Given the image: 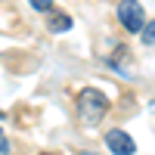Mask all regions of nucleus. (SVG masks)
Returning <instances> with one entry per match:
<instances>
[{
    "label": "nucleus",
    "instance_id": "nucleus-6",
    "mask_svg": "<svg viewBox=\"0 0 155 155\" xmlns=\"http://www.w3.org/2000/svg\"><path fill=\"white\" fill-rule=\"evenodd\" d=\"M31 3V9H37V12H50L53 9V0H28Z\"/></svg>",
    "mask_w": 155,
    "mask_h": 155
},
{
    "label": "nucleus",
    "instance_id": "nucleus-3",
    "mask_svg": "<svg viewBox=\"0 0 155 155\" xmlns=\"http://www.w3.org/2000/svg\"><path fill=\"white\" fill-rule=\"evenodd\" d=\"M106 146H109V152H115V155H134V152H137L134 137L127 134V130H118V127H112V130L106 134Z\"/></svg>",
    "mask_w": 155,
    "mask_h": 155
},
{
    "label": "nucleus",
    "instance_id": "nucleus-5",
    "mask_svg": "<svg viewBox=\"0 0 155 155\" xmlns=\"http://www.w3.org/2000/svg\"><path fill=\"white\" fill-rule=\"evenodd\" d=\"M140 34H143V44H146V47H155V19H152V22H146Z\"/></svg>",
    "mask_w": 155,
    "mask_h": 155
},
{
    "label": "nucleus",
    "instance_id": "nucleus-2",
    "mask_svg": "<svg viewBox=\"0 0 155 155\" xmlns=\"http://www.w3.org/2000/svg\"><path fill=\"white\" fill-rule=\"evenodd\" d=\"M115 16H118V25H121L127 34H140L143 25H146V9H143L140 0H118Z\"/></svg>",
    "mask_w": 155,
    "mask_h": 155
},
{
    "label": "nucleus",
    "instance_id": "nucleus-8",
    "mask_svg": "<svg viewBox=\"0 0 155 155\" xmlns=\"http://www.w3.org/2000/svg\"><path fill=\"white\" fill-rule=\"evenodd\" d=\"M81 155H93V152H81Z\"/></svg>",
    "mask_w": 155,
    "mask_h": 155
},
{
    "label": "nucleus",
    "instance_id": "nucleus-1",
    "mask_svg": "<svg viewBox=\"0 0 155 155\" xmlns=\"http://www.w3.org/2000/svg\"><path fill=\"white\" fill-rule=\"evenodd\" d=\"M106 112H109L106 93L96 90V87H84L81 96H78V115H81V121H84V124H99Z\"/></svg>",
    "mask_w": 155,
    "mask_h": 155
},
{
    "label": "nucleus",
    "instance_id": "nucleus-4",
    "mask_svg": "<svg viewBox=\"0 0 155 155\" xmlns=\"http://www.w3.org/2000/svg\"><path fill=\"white\" fill-rule=\"evenodd\" d=\"M71 19L65 16V12H56V16H50V22H47V28L53 31V34H65V31H71Z\"/></svg>",
    "mask_w": 155,
    "mask_h": 155
},
{
    "label": "nucleus",
    "instance_id": "nucleus-7",
    "mask_svg": "<svg viewBox=\"0 0 155 155\" xmlns=\"http://www.w3.org/2000/svg\"><path fill=\"white\" fill-rule=\"evenodd\" d=\"M0 152H3V155H9V143L3 140V130H0Z\"/></svg>",
    "mask_w": 155,
    "mask_h": 155
}]
</instances>
